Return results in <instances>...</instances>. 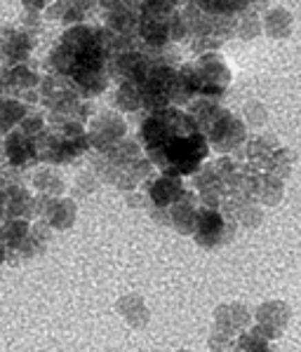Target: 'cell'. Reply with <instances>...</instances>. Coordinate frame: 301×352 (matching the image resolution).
<instances>
[{
	"label": "cell",
	"instance_id": "3",
	"mask_svg": "<svg viewBox=\"0 0 301 352\" xmlns=\"http://www.w3.org/2000/svg\"><path fill=\"white\" fill-rule=\"evenodd\" d=\"M186 113L193 118L198 129L207 136V144L214 146L217 151L226 153L245 144V124H242V120H238L233 113L212 104L205 96L191 101Z\"/></svg>",
	"mask_w": 301,
	"mask_h": 352
},
{
	"label": "cell",
	"instance_id": "17",
	"mask_svg": "<svg viewBox=\"0 0 301 352\" xmlns=\"http://www.w3.org/2000/svg\"><path fill=\"white\" fill-rule=\"evenodd\" d=\"M116 106L121 111H139L141 109V96H139V89L137 85L132 82H123L118 85L116 89Z\"/></svg>",
	"mask_w": 301,
	"mask_h": 352
},
{
	"label": "cell",
	"instance_id": "7",
	"mask_svg": "<svg viewBox=\"0 0 301 352\" xmlns=\"http://www.w3.org/2000/svg\"><path fill=\"white\" fill-rule=\"evenodd\" d=\"M179 8L169 0H141L139 3V38L149 47H163L169 45V26Z\"/></svg>",
	"mask_w": 301,
	"mask_h": 352
},
{
	"label": "cell",
	"instance_id": "6",
	"mask_svg": "<svg viewBox=\"0 0 301 352\" xmlns=\"http://www.w3.org/2000/svg\"><path fill=\"white\" fill-rule=\"evenodd\" d=\"M198 129V124L193 122V118L186 111H181L179 106H167V109L151 111L144 118L139 129V139L144 146V155L151 157L153 153H158L174 136Z\"/></svg>",
	"mask_w": 301,
	"mask_h": 352
},
{
	"label": "cell",
	"instance_id": "4",
	"mask_svg": "<svg viewBox=\"0 0 301 352\" xmlns=\"http://www.w3.org/2000/svg\"><path fill=\"white\" fill-rule=\"evenodd\" d=\"M33 146L38 162L64 164L81 157L90 148V139L81 122H52L36 134Z\"/></svg>",
	"mask_w": 301,
	"mask_h": 352
},
{
	"label": "cell",
	"instance_id": "15",
	"mask_svg": "<svg viewBox=\"0 0 301 352\" xmlns=\"http://www.w3.org/2000/svg\"><path fill=\"white\" fill-rule=\"evenodd\" d=\"M28 113H31V109L26 104H21L19 99L0 101V134H10L14 127H19Z\"/></svg>",
	"mask_w": 301,
	"mask_h": 352
},
{
	"label": "cell",
	"instance_id": "13",
	"mask_svg": "<svg viewBox=\"0 0 301 352\" xmlns=\"http://www.w3.org/2000/svg\"><path fill=\"white\" fill-rule=\"evenodd\" d=\"M38 76L33 71H28L24 64L19 66H8L0 71V89L8 94L12 92H36L38 94Z\"/></svg>",
	"mask_w": 301,
	"mask_h": 352
},
{
	"label": "cell",
	"instance_id": "20",
	"mask_svg": "<svg viewBox=\"0 0 301 352\" xmlns=\"http://www.w3.org/2000/svg\"><path fill=\"white\" fill-rule=\"evenodd\" d=\"M3 254H5V249H3V242H0V261H3Z\"/></svg>",
	"mask_w": 301,
	"mask_h": 352
},
{
	"label": "cell",
	"instance_id": "14",
	"mask_svg": "<svg viewBox=\"0 0 301 352\" xmlns=\"http://www.w3.org/2000/svg\"><path fill=\"white\" fill-rule=\"evenodd\" d=\"M292 14L289 10H282V8H271L269 12H264L261 16V28L266 31V36L271 38H287L292 33Z\"/></svg>",
	"mask_w": 301,
	"mask_h": 352
},
{
	"label": "cell",
	"instance_id": "5",
	"mask_svg": "<svg viewBox=\"0 0 301 352\" xmlns=\"http://www.w3.org/2000/svg\"><path fill=\"white\" fill-rule=\"evenodd\" d=\"M179 78L184 82L186 92L191 94V99L196 94L207 99V96H217L226 92V87L231 85V68L221 54L205 52L198 56L196 61L179 64Z\"/></svg>",
	"mask_w": 301,
	"mask_h": 352
},
{
	"label": "cell",
	"instance_id": "1",
	"mask_svg": "<svg viewBox=\"0 0 301 352\" xmlns=\"http://www.w3.org/2000/svg\"><path fill=\"white\" fill-rule=\"evenodd\" d=\"M48 68L76 85L85 99L101 94L109 76V28L87 24L69 26L48 56Z\"/></svg>",
	"mask_w": 301,
	"mask_h": 352
},
{
	"label": "cell",
	"instance_id": "9",
	"mask_svg": "<svg viewBox=\"0 0 301 352\" xmlns=\"http://www.w3.org/2000/svg\"><path fill=\"white\" fill-rule=\"evenodd\" d=\"M36 38L26 28H12L3 26L0 28V56L8 66H19L24 64L31 54Z\"/></svg>",
	"mask_w": 301,
	"mask_h": 352
},
{
	"label": "cell",
	"instance_id": "2",
	"mask_svg": "<svg viewBox=\"0 0 301 352\" xmlns=\"http://www.w3.org/2000/svg\"><path fill=\"white\" fill-rule=\"evenodd\" d=\"M209 144L207 136L200 129H191L174 139H169L158 153L149 157L151 164L160 169V174L167 176H189L198 174L203 169V162L207 160Z\"/></svg>",
	"mask_w": 301,
	"mask_h": 352
},
{
	"label": "cell",
	"instance_id": "18",
	"mask_svg": "<svg viewBox=\"0 0 301 352\" xmlns=\"http://www.w3.org/2000/svg\"><path fill=\"white\" fill-rule=\"evenodd\" d=\"M236 352H273V350L269 348L266 340H261L259 336H254V333H247L245 338H240Z\"/></svg>",
	"mask_w": 301,
	"mask_h": 352
},
{
	"label": "cell",
	"instance_id": "19",
	"mask_svg": "<svg viewBox=\"0 0 301 352\" xmlns=\"http://www.w3.org/2000/svg\"><path fill=\"white\" fill-rule=\"evenodd\" d=\"M169 3H172L174 8H179V5H186V3H191V0H169Z\"/></svg>",
	"mask_w": 301,
	"mask_h": 352
},
{
	"label": "cell",
	"instance_id": "12",
	"mask_svg": "<svg viewBox=\"0 0 301 352\" xmlns=\"http://www.w3.org/2000/svg\"><path fill=\"white\" fill-rule=\"evenodd\" d=\"M186 195V188L179 176L160 174L156 181H149V197L156 207H172Z\"/></svg>",
	"mask_w": 301,
	"mask_h": 352
},
{
	"label": "cell",
	"instance_id": "16",
	"mask_svg": "<svg viewBox=\"0 0 301 352\" xmlns=\"http://www.w3.org/2000/svg\"><path fill=\"white\" fill-rule=\"evenodd\" d=\"M264 31L261 28V14L257 10H247V12H242L238 16V24H236V36L238 38H245V41H252L254 36H259V33Z\"/></svg>",
	"mask_w": 301,
	"mask_h": 352
},
{
	"label": "cell",
	"instance_id": "11",
	"mask_svg": "<svg viewBox=\"0 0 301 352\" xmlns=\"http://www.w3.org/2000/svg\"><path fill=\"white\" fill-rule=\"evenodd\" d=\"M3 151H5V157L10 160V164H14V167H28V164L38 162L33 139L26 136L21 129H12V132L5 136Z\"/></svg>",
	"mask_w": 301,
	"mask_h": 352
},
{
	"label": "cell",
	"instance_id": "10",
	"mask_svg": "<svg viewBox=\"0 0 301 352\" xmlns=\"http://www.w3.org/2000/svg\"><path fill=\"white\" fill-rule=\"evenodd\" d=\"M226 221L229 219L217 209H200L196 214V240L203 247H217L221 242H229L233 228H226Z\"/></svg>",
	"mask_w": 301,
	"mask_h": 352
},
{
	"label": "cell",
	"instance_id": "8",
	"mask_svg": "<svg viewBox=\"0 0 301 352\" xmlns=\"http://www.w3.org/2000/svg\"><path fill=\"white\" fill-rule=\"evenodd\" d=\"M87 139H90V146L96 148V153L111 148L113 144L125 139L123 118L113 111H104V113H99V116H94L87 129Z\"/></svg>",
	"mask_w": 301,
	"mask_h": 352
}]
</instances>
